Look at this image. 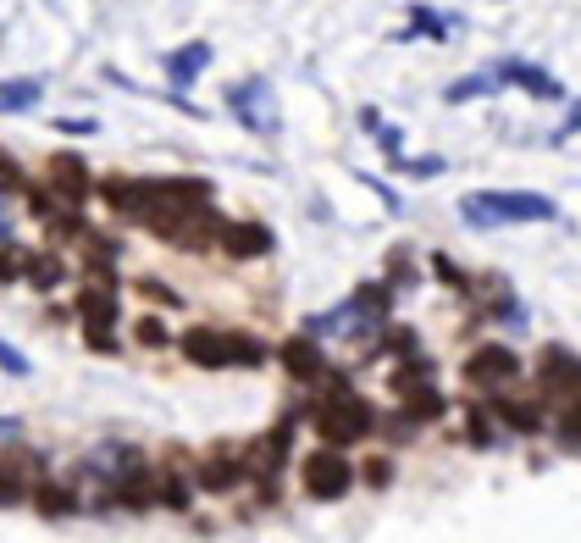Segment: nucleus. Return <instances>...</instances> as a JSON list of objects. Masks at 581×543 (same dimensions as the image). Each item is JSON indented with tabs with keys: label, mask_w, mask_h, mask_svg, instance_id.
<instances>
[{
	"label": "nucleus",
	"mask_w": 581,
	"mask_h": 543,
	"mask_svg": "<svg viewBox=\"0 0 581 543\" xmlns=\"http://www.w3.org/2000/svg\"><path fill=\"white\" fill-rule=\"evenodd\" d=\"M23 283H28V289H39V294L61 289V283H67V261H61V250H28L23 255Z\"/></svg>",
	"instance_id": "obj_18"
},
{
	"label": "nucleus",
	"mask_w": 581,
	"mask_h": 543,
	"mask_svg": "<svg viewBox=\"0 0 581 543\" xmlns=\"http://www.w3.org/2000/svg\"><path fill=\"white\" fill-rule=\"evenodd\" d=\"M493 73H471V78H460V84H449V100L460 106V100H482V95H493Z\"/></svg>",
	"instance_id": "obj_24"
},
{
	"label": "nucleus",
	"mask_w": 581,
	"mask_h": 543,
	"mask_svg": "<svg viewBox=\"0 0 581 543\" xmlns=\"http://www.w3.org/2000/svg\"><path fill=\"white\" fill-rule=\"evenodd\" d=\"M465 438H471L476 449L493 444V411H487V405H471V411H465Z\"/></svg>",
	"instance_id": "obj_23"
},
{
	"label": "nucleus",
	"mask_w": 581,
	"mask_h": 543,
	"mask_svg": "<svg viewBox=\"0 0 581 543\" xmlns=\"http://www.w3.org/2000/svg\"><path fill=\"white\" fill-rule=\"evenodd\" d=\"M272 228L266 222H255V217H238V222H227L222 228V244L216 250L227 255V261H261V255H272Z\"/></svg>",
	"instance_id": "obj_12"
},
{
	"label": "nucleus",
	"mask_w": 581,
	"mask_h": 543,
	"mask_svg": "<svg viewBox=\"0 0 581 543\" xmlns=\"http://www.w3.org/2000/svg\"><path fill=\"white\" fill-rule=\"evenodd\" d=\"M139 294H144L150 305H166V311H178V305H183V294H178V289H166L161 278H139Z\"/></svg>",
	"instance_id": "obj_27"
},
{
	"label": "nucleus",
	"mask_w": 581,
	"mask_h": 543,
	"mask_svg": "<svg viewBox=\"0 0 581 543\" xmlns=\"http://www.w3.org/2000/svg\"><path fill=\"white\" fill-rule=\"evenodd\" d=\"M12 233H17L12 228V211H6V200H0V244H12Z\"/></svg>",
	"instance_id": "obj_31"
},
{
	"label": "nucleus",
	"mask_w": 581,
	"mask_h": 543,
	"mask_svg": "<svg viewBox=\"0 0 581 543\" xmlns=\"http://www.w3.org/2000/svg\"><path fill=\"white\" fill-rule=\"evenodd\" d=\"M45 477H50V455H39L28 444H0V510L28 505Z\"/></svg>",
	"instance_id": "obj_6"
},
{
	"label": "nucleus",
	"mask_w": 581,
	"mask_h": 543,
	"mask_svg": "<svg viewBox=\"0 0 581 543\" xmlns=\"http://www.w3.org/2000/svg\"><path fill=\"white\" fill-rule=\"evenodd\" d=\"M23 255H28V250H23L17 239L0 244V283H23Z\"/></svg>",
	"instance_id": "obj_26"
},
{
	"label": "nucleus",
	"mask_w": 581,
	"mask_h": 543,
	"mask_svg": "<svg viewBox=\"0 0 581 543\" xmlns=\"http://www.w3.org/2000/svg\"><path fill=\"white\" fill-rule=\"evenodd\" d=\"M211 67V45L205 39H189V45H178V50H166V84L178 89H194L200 84V73Z\"/></svg>",
	"instance_id": "obj_16"
},
{
	"label": "nucleus",
	"mask_w": 581,
	"mask_h": 543,
	"mask_svg": "<svg viewBox=\"0 0 581 543\" xmlns=\"http://www.w3.org/2000/svg\"><path fill=\"white\" fill-rule=\"evenodd\" d=\"M576 133H581V100H576V111L565 117V128L554 133V145H565V139H576Z\"/></svg>",
	"instance_id": "obj_29"
},
{
	"label": "nucleus",
	"mask_w": 581,
	"mask_h": 543,
	"mask_svg": "<svg viewBox=\"0 0 581 543\" xmlns=\"http://www.w3.org/2000/svg\"><path fill=\"white\" fill-rule=\"evenodd\" d=\"M460 217L471 228H504V222H554L559 206L532 189H482L460 200Z\"/></svg>",
	"instance_id": "obj_3"
},
{
	"label": "nucleus",
	"mask_w": 581,
	"mask_h": 543,
	"mask_svg": "<svg viewBox=\"0 0 581 543\" xmlns=\"http://www.w3.org/2000/svg\"><path fill=\"white\" fill-rule=\"evenodd\" d=\"M23 189H28V172L17 167L12 150H0V200H6V194H23Z\"/></svg>",
	"instance_id": "obj_25"
},
{
	"label": "nucleus",
	"mask_w": 581,
	"mask_h": 543,
	"mask_svg": "<svg viewBox=\"0 0 581 543\" xmlns=\"http://www.w3.org/2000/svg\"><path fill=\"white\" fill-rule=\"evenodd\" d=\"M227 106H233V117L244 122L249 133H261V139H272L277 128H283V117H277V95L266 78H244V84L227 89Z\"/></svg>",
	"instance_id": "obj_7"
},
{
	"label": "nucleus",
	"mask_w": 581,
	"mask_h": 543,
	"mask_svg": "<svg viewBox=\"0 0 581 543\" xmlns=\"http://www.w3.org/2000/svg\"><path fill=\"white\" fill-rule=\"evenodd\" d=\"M277 361H283V372L294 377L299 388H310V394H316L321 383H327L332 372H338V366L327 361V350H321V338H310V333H294L283 344V350H277Z\"/></svg>",
	"instance_id": "obj_10"
},
{
	"label": "nucleus",
	"mask_w": 581,
	"mask_h": 543,
	"mask_svg": "<svg viewBox=\"0 0 581 543\" xmlns=\"http://www.w3.org/2000/svg\"><path fill=\"white\" fill-rule=\"evenodd\" d=\"M17 433H23V427H17V416H0V444H12Z\"/></svg>",
	"instance_id": "obj_32"
},
{
	"label": "nucleus",
	"mask_w": 581,
	"mask_h": 543,
	"mask_svg": "<svg viewBox=\"0 0 581 543\" xmlns=\"http://www.w3.org/2000/svg\"><path fill=\"white\" fill-rule=\"evenodd\" d=\"M56 128H61V133H95V122H83V117H61Z\"/></svg>",
	"instance_id": "obj_30"
},
{
	"label": "nucleus",
	"mask_w": 581,
	"mask_h": 543,
	"mask_svg": "<svg viewBox=\"0 0 581 543\" xmlns=\"http://www.w3.org/2000/svg\"><path fill=\"white\" fill-rule=\"evenodd\" d=\"M487 411L510 427V433H526V438L543 433V399H521V394L504 388V394H487Z\"/></svg>",
	"instance_id": "obj_15"
},
{
	"label": "nucleus",
	"mask_w": 581,
	"mask_h": 543,
	"mask_svg": "<svg viewBox=\"0 0 581 543\" xmlns=\"http://www.w3.org/2000/svg\"><path fill=\"white\" fill-rule=\"evenodd\" d=\"M0 372H12V377H28V355L12 350L6 338H0Z\"/></svg>",
	"instance_id": "obj_28"
},
{
	"label": "nucleus",
	"mask_w": 581,
	"mask_h": 543,
	"mask_svg": "<svg viewBox=\"0 0 581 543\" xmlns=\"http://www.w3.org/2000/svg\"><path fill=\"white\" fill-rule=\"evenodd\" d=\"M133 344H144V350H166V344H178V338L166 333L161 316H139V322H133Z\"/></svg>",
	"instance_id": "obj_22"
},
{
	"label": "nucleus",
	"mask_w": 581,
	"mask_h": 543,
	"mask_svg": "<svg viewBox=\"0 0 581 543\" xmlns=\"http://www.w3.org/2000/svg\"><path fill=\"white\" fill-rule=\"evenodd\" d=\"M45 189L56 194L61 206H78L95 194V172H89V161L78 156V150H56V156L45 161Z\"/></svg>",
	"instance_id": "obj_9"
},
{
	"label": "nucleus",
	"mask_w": 581,
	"mask_h": 543,
	"mask_svg": "<svg viewBox=\"0 0 581 543\" xmlns=\"http://www.w3.org/2000/svg\"><path fill=\"white\" fill-rule=\"evenodd\" d=\"M537 388H543L554 405H570V399H581V355L559 350V344H548L543 355H537Z\"/></svg>",
	"instance_id": "obj_11"
},
{
	"label": "nucleus",
	"mask_w": 581,
	"mask_h": 543,
	"mask_svg": "<svg viewBox=\"0 0 581 543\" xmlns=\"http://www.w3.org/2000/svg\"><path fill=\"white\" fill-rule=\"evenodd\" d=\"M454 17L449 12H432V6H410V28L399 39H449Z\"/></svg>",
	"instance_id": "obj_20"
},
{
	"label": "nucleus",
	"mask_w": 581,
	"mask_h": 543,
	"mask_svg": "<svg viewBox=\"0 0 581 543\" xmlns=\"http://www.w3.org/2000/svg\"><path fill=\"white\" fill-rule=\"evenodd\" d=\"M355 488V460L349 449L316 444L310 455H299V494L316 499V505H338V499Z\"/></svg>",
	"instance_id": "obj_4"
},
{
	"label": "nucleus",
	"mask_w": 581,
	"mask_h": 543,
	"mask_svg": "<svg viewBox=\"0 0 581 543\" xmlns=\"http://www.w3.org/2000/svg\"><path fill=\"white\" fill-rule=\"evenodd\" d=\"M178 350L189 366H200V372H249V366H266L272 361V344H266L261 333H238V327H189V333L178 338Z\"/></svg>",
	"instance_id": "obj_2"
},
{
	"label": "nucleus",
	"mask_w": 581,
	"mask_h": 543,
	"mask_svg": "<svg viewBox=\"0 0 581 543\" xmlns=\"http://www.w3.org/2000/svg\"><path fill=\"white\" fill-rule=\"evenodd\" d=\"M28 505H34L39 516H50V521H67V516H78V510H83V488H78V477H56V471H50L45 483L34 488Z\"/></svg>",
	"instance_id": "obj_13"
},
{
	"label": "nucleus",
	"mask_w": 581,
	"mask_h": 543,
	"mask_svg": "<svg viewBox=\"0 0 581 543\" xmlns=\"http://www.w3.org/2000/svg\"><path fill=\"white\" fill-rule=\"evenodd\" d=\"M355 483L388 488V483H393V455H366V460H355Z\"/></svg>",
	"instance_id": "obj_21"
},
{
	"label": "nucleus",
	"mask_w": 581,
	"mask_h": 543,
	"mask_svg": "<svg viewBox=\"0 0 581 543\" xmlns=\"http://www.w3.org/2000/svg\"><path fill=\"white\" fill-rule=\"evenodd\" d=\"M305 422L316 427L321 444L355 449V444H366V438H377V405H371V399H360V388L349 383L344 372H332L327 383L310 394Z\"/></svg>",
	"instance_id": "obj_1"
},
{
	"label": "nucleus",
	"mask_w": 581,
	"mask_h": 543,
	"mask_svg": "<svg viewBox=\"0 0 581 543\" xmlns=\"http://www.w3.org/2000/svg\"><path fill=\"white\" fill-rule=\"evenodd\" d=\"M493 84L498 89L515 84V89H526V95H537V100H565V84H559V78H548L543 67H532V61H498V67H493Z\"/></svg>",
	"instance_id": "obj_14"
},
{
	"label": "nucleus",
	"mask_w": 581,
	"mask_h": 543,
	"mask_svg": "<svg viewBox=\"0 0 581 543\" xmlns=\"http://www.w3.org/2000/svg\"><path fill=\"white\" fill-rule=\"evenodd\" d=\"M194 505V483L183 466H155V510H172V516H183V510Z\"/></svg>",
	"instance_id": "obj_17"
},
{
	"label": "nucleus",
	"mask_w": 581,
	"mask_h": 543,
	"mask_svg": "<svg viewBox=\"0 0 581 543\" xmlns=\"http://www.w3.org/2000/svg\"><path fill=\"white\" fill-rule=\"evenodd\" d=\"M249 449L244 444H211L200 460L189 466V483H194V494H238V488H249Z\"/></svg>",
	"instance_id": "obj_5"
},
{
	"label": "nucleus",
	"mask_w": 581,
	"mask_h": 543,
	"mask_svg": "<svg viewBox=\"0 0 581 543\" xmlns=\"http://www.w3.org/2000/svg\"><path fill=\"white\" fill-rule=\"evenodd\" d=\"M39 100H45V84L39 78H6L0 84V111L12 117V111H34Z\"/></svg>",
	"instance_id": "obj_19"
},
{
	"label": "nucleus",
	"mask_w": 581,
	"mask_h": 543,
	"mask_svg": "<svg viewBox=\"0 0 581 543\" xmlns=\"http://www.w3.org/2000/svg\"><path fill=\"white\" fill-rule=\"evenodd\" d=\"M515 377H521V355H515L510 344H476V350L465 355V383L482 388V394H504Z\"/></svg>",
	"instance_id": "obj_8"
}]
</instances>
